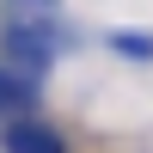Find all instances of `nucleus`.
<instances>
[{"label":"nucleus","mask_w":153,"mask_h":153,"mask_svg":"<svg viewBox=\"0 0 153 153\" xmlns=\"http://www.w3.org/2000/svg\"><path fill=\"white\" fill-rule=\"evenodd\" d=\"M6 68H25V80H37V74L49 68V55H55V37H49V25L37 19H12L6 25Z\"/></svg>","instance_id":"1"},{"label":"nucleus","mask_w":153,"mask_h":153,"mask_svg":"<svg viewBox=\"0 0 153 153\" xmlns=\"http://www.w3.org/2000/svg\"><path fill=\"white\" fill-rule=\"evenodd\" d=\"M0 147H6V153H68V141H61L49 123H37V117H25V123H6Z\"/></svg>","instance_id":"2"},{"label":"nucleus","mask_w":153,"mask_h":153,"mask_svg":"<svg viewBox=\"0 0 153 153\" xmlns=\"http://www.w3.org/2000/svg\"><path fill=\"white\" fill-rule=\"evenodd\" d=\"M37 104V80H19V68H0V123H25Z\"/></svg>","instance_id":"3"},{"label":"nucleus","mask_w":153,"mask_h":153,"mask_svg":"<svg viewBox=\"0 0 153 153\" xmlns=\"http://www.w3.org/2000/svg\"><path fill=\"white\" fill-rule=\"evenodd\" d=\"M110 49L135 55V61H153V37H135V31H110Z\"/></svg>","instance_id":"4"}]
</instances>
